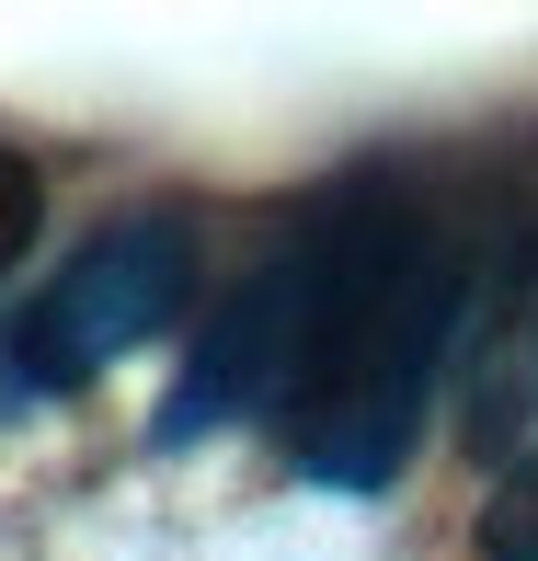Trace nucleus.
Returning <instances> with one entry per match:
<instances>
[{"label": "nucleus", "mask_w": 538, "mask_h": 561, "mask_svg": "<svg viewBox=\"0 0 538 561\" xmlns=\"http://www.w3.org/2000/svg\"><path fill=\"white\" fill-rule=\"evenodd\" d=\"M470 310V241L413 184H344L321 207V310L287 390V458L332 493H378L424 436L435 367Z\"/></svg>", "instance_id": "f257e3e1"}, {"label": "nucleus", "mask_w": 538, "mask_h": 561, "mask_svg": "<svg viewBox=\"0 0 538 561\" xmlns=\"http://www.w3.org/2000/svg\"><path fill=\"white\" fill-rule=\"evenodd\" d=\"M184 298H195V229L172 218V207L92 229V241L46 275V298L12 321V344H0V390H23V401L81 390V378H104L115 355H138L149 333H172Z\"/></svg>", "instance_id": "f03ea898"}, {"label": "nucleus", "mask_w": 538, "mask_h": 561, "mask_svg": "<svg viewBox=\"0 0 538 561\" xmlns=\"http://www.w3.org/2000/svg\"><path fill=\"white\" fill-rule=\"evenodd\" d=\"M310 310H321V218L298 229V241H275L207 310V333H195L184 378H172V401H161V447H195V436H218V424L264 413V401L287 413L298 355H310Z\"/></svg>", "instance_id": "7ed1b4c3"}, {"label": "nucleus", "mask_w": 538, "mask_h": 561, "mask_svg": "<svg viewBox=\"0 0 538 561\" xmlns=\"http://www.w3.org/2000/svg\"><path fill=\"white\" fill-rule=\"evenodd\" d=\"M481 413H470V436L481 447H504V436H527L538 424V264L504 287V321H493V367H481Z\"/></svg>", "instance_id": "20e7f679"}, {"label": "nucleus", "mask_w": 538, "mask_h": 561, "mask_svg": "<svg viewBox=\"0 0 538 561\" xmlns=\"http://www.w3.org/2000/svg\"><path fill=\"white\" fill-rule=\"evenodd\" d=\"M481 550H493V561H538V447L493 481V504H481Z\"/></svg>", "instance_id": "39448f33"}, {"label": "nucleus", "mask_w": 538, "mask_h": 561, "mask_svg": "<svg viewBox=\"0 0 538 561\" xmlns=\"http://www.w3.org/2000/svg\"><path fill=\"white\" fill-rule=\"evenodd\" d=\"M35 229H46V172L23 161V149H0V275L35 252Z\"/></svg>", "instance_id": "423d86ee"}]
</instances>
